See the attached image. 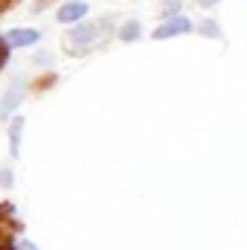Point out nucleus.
<instances>
[{
  "mask_svg": "<svg viewBox=\"0 0 247 250\" xmlns=\"http://www.w3.org/2000/svg\"><path fill=\"white\" fill-rule=\"evenodd\" d=\"M99 29H102V23H84V26H76V29L67 35V44L76 47V50H90V47H96L99 38H102Z\"/></svg>",
  "mask_w": 247,
  "mask_h": 250,
  "instance_id": "nucleus-1",
  "label": "nucleus"
},
{
  "mask_svg": "<svg viewBox=\"0 0 247 250\" xmlns=\"http://www.w3.org/2000/svg\"><path fill=\"white\" fill-rule=\"evenodd\" d=\"M189 29H192L189 18H184V15H175V18H169L166 23H160V26L154 29V38H157V41H166V38H175V35H186Z\"/></svg>",
  "mask_w": 247,
  "mask_h": 250,
  "instance_id": "nucleus-2",
  "label": "nucleus"
},
{
  "mask_svg": "<svg viewBox=\"0 0 247 250\" xmlns=\"http://www.w3.org/2000/svg\"><path fill=\"white\" fill-rule=\"evenodd\" d=\"M23 96H26V82L23 79H18L9 90H6V96H3V105H0V117H12L15 114V108L23 102Z\"/></svg>",
  "mask_w": 247,
  "mask_h": 250,
  "instance_id": "nucleus-3",
  "label": "nucleus"
},
{
  "mask_svg": "<svg viewBox=\"0 0 247 250\" xmlns=\"http://www.w3.org/2000/svg\"><path fill=\"white\" fill-rule=\"evenodd\" d=\"M87 3L84 0H70V3H64L62 9L56 12V18L62 21V23H76V21H82L84 15H87Z\"/></svg>",
  "mask_w": 247,
  "mask_h": 250,
  "instance_id": "nucleus-4",
  "label": "nucleus"
},
{
  "mask_svg": "<svg viewBox=\"0 0 247 250\" xmlns=\"http://www.w3.org/2000/svg\"><path fill=\"white\" fill-rule=\"evenodd\" d=\"M38 35L41 32H35V29H12L9 32V44L12 47H32L38 41Z\"/></svg>",
  "mask_w": 247,
  "mask_h": 250,
  "instance_id": "nucleus-5",
  "label": "nucleus"
},
{
  "mask_svg": "<svg viewBox=\"0 0 247 250\" xmlns=\"http://www.w3.org/2000/svg\"><path fill=\"white\" fill-rule=\"evenodd\" d=\"M140 35H143L140 21H125L123 26H120V38H123V41H137Z\"/></svg>",
  "mask_w": 247,
  "mask_h": 250,
  "instance_id": "nucleus-6",
  "label": "nucleus"
},
{
  "mask_svg": "<svg viewBox=\"0 0 247 250\" xmlns=\"http://www.w3.org/2000/svg\"><path fill=\"white\" fill-rule=\"evenodd\" d=\"M21 134H23V120H15L9 128V140H12V154L21 151Z\"/></svg>",
  "mask_w": 247,
  "mask_h": 250,
  "instance_id": "nucleus-7",
  "label": "nucleus"
},
{
  "mask_svg": "<svg viewBox=\"0 0 247 250\" xmlns=\"http://www.w3.org/2000/svg\"><path fill=\"white\" fill-rule=\"evenodd\" d=\"M198 29H201V35H206V38H218V23H215V21H201Z\"/></svg>",
  "mask_w": 247,
  "mask_h": 250,
  "instance_id": "nucleus-8",
  "label": "nucleus"
},
{
  "mask_svg": "<svg viewBox=\"0 0 247 250\" xmlns=\"http://www.w3.org/2000/svg\"><path fill=\"white\" fill-rule=\"evenodd\" d=\"M178 9H181V0H166L160 12H163L166 18H175V15H178Z\"/></svg>",
  "mask_w": 247,
  "mask_h": 250,
  "instance_id": "nucleus-9",
  "label": "nucleus"
},
{
  "mask_svg": "<svg viewBox=\"0 0 247 250\" xmlns=\"http://www.w3.org/2000/svg\"><path fill=\"white\" fill-rule=\"evenodd\" d=\"M0 187H12V175H9V169L0 172Z\"/></svg>",
  "mask_w": 247,
  "mask_h": 250,
  "instance_id": "nucleus-10",
  "label": "nucleus"
},
{
  "mask_svg": "<svg viewBox=\"0 0 247 250\" xmlns=\"http://www.w3.org/2000/svg\"><path fill=\"white\" fill-rule=\"evenodd\" d=\"M35 64H53L50 53H38V56H35Z\"/></svg>",
  "mask_w": 247,
  "mask_h": 250,
  "instance_id": "nucleus-11",
  "label": "nucleus"
},
{
  "mask_svg": "<svg viewBox=\"0 0 247 250\" xmlns=\"http://www.w3.org/2000/svg\"><path fill=\"white\" fill-rule=\"evenodd\" d=\"M18 250H38V248H35L32 242H23V239H21V242H18Z\"/></svg>",
  "mask_w": 247,
  "mask_h": 250,
  "instance_id": "nucleus-12",
  "label": "nucleus"
},
{
  "mask_svg": "<svg viewBox=\"0 0 247 250\" xmlns=\"http://www.w3.org/2000/svg\"><path fill=\"white\" fill-rule=\"evenodd\" d=\"M198 3H201V6H215L218 0H198Z\"/></svg>",
  "mask_w": 247,
  "mask_h": 250,
  "instance_id": "nucleus-13",
  "label": "nucleus"
}]
</instances>
